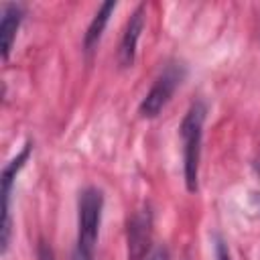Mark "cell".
<instances>
[{
	"label": "cell",
	"instance_id": "obj_4",
	"mask_svg": "<svg viewBox=\"0 0 260 260\" xmlns=\"http://www.w3.org/2000/svg\"><path fill=\"white\" fill-rule=\"evenodd\" d=\"M32 150V144L26 142L22 146V150L10 160L6 162V167L2 169V223H0V244H2V254H6L8 246H10V236H12V219H10V195H12V185L16 175L20 173V169L24 167V162L28 160Z\"/></svg>",
	"mask_w": 260,
	"mask_h": 260
},
{
	"label": "cell",
	"instance_id": "obj_3",
	"mask_svg": "<svg viewBox=\"0 0 260 260\" xmlns=\"http://www.w3.org/2000/svg\"><path fill=\"white\" fill-rule=\"evenodd\" d=\"M185 77V69L183 65H169L152 83V87L148 89V93L142 98L138 112L142 118H154L162 112V108L171 102L175 89L181 85Z\"/></svg>",
	"mask_w": 260,
	"mask_h": 260
},
{
	"label": "cell",
	"instance_id": "obj_12",
	"mask_svg": "<svg viewBox=\"0 0 260 260\" xmlns=\"http://www.w3.org/2000/svg\"><path fill=\"white\" fill-rule=\"evenodd\" d=\"M73 260H93V254L89 252H83L79 248H75V254H73Z\"/></svg>",
	"mask_w": 260,
	"mask_h": 260
},
{
	"label": "cell",
	"instance_id": "obj_10",
	"mask_svg": "<svg viewBox=\"0 0 260 260\" xmlns=\"http://www.w3.org/2000/svg\"><path fill=\"white\" fill-rule=\"evenodd\" d=\"M39 260H55L53 258V250L47 242H41L39 244Z\"/></svg>",
	"mask_w": 260,
	"mask_h": 260
},
{
	"label": "cell",
	"instance_id": "obj_9",
	"mask_svg": "<svg viewBox=\"0 0 260 260\" xmlns=\"http://www.w3.org/2000/svg\"><path fill=\"white\" fill-rule=\"evenodd\" d=\"M215 260H232L228 244L221 238H215Z\"/></svg>",
	"mask_w": 260,
	"mask_h": 260
},
{
	"label": "cell",
	"instance_id": "obj_6",
	"mask_svg": "<svg viewBox=\"0 0 260 260\" xmlns=\"http://www.w3.org/2000/svg\"><path fill=\"white\" fill-rule=\"evenodd\" d=\"M144 20H146V6L140 4L130 14L126 28H124V35H122V41H120V49H118L120 67H132L134 57H136V45H138L142 28H144Z\"/></svg>",
	"mask_w": 260,
	"mask_h": 260
},
{
	"label": "cell",
	"instance_id": "obj_7",
	"mask_svg": "<svg viewBox=\"0 0 260 260\" xmlns=\"http://www.w3.org/2000/svg\"><path fill=\"white\" fill-rule=\"evenodd\" d=\"M24 8L16 2H6L2 4V18H0V39H2V57L8 59L16 30L22 22Z\"/></svg>",
	"mask_w": 260,
	"mask_h": 260
},
{
	"label": "cell",
	"instance_id": "obj_2",
	"mask_svg": "<svg viewBox=\"0 0 260 260\" xmlns=\"http://www.w3.org/2000/svg\"><path fill=\"white\" fill-rule=\"evenodd\" d=\"M102 209H104V195L95 187L83 189L79 197V215H77V248L83 252L93 254L100 221H102Z\"/></svg>",
	"mask_w": 260,
	"mask_h": 260
},
{
	"label": "cell",
	"instance_id": "obj_8",
	"mask_svg": "<svg viewBox=\"0 0 260 260\" xmlns=\"http://www.w3.org/2000/svg\"><path fill=\"white\" fill-rule=\"evenodd\" d=\"M114 10H116V2L108 0V2H104V4L98 8V12L93 14V18H91V22H89V26H87V30H85V37H83V45H85L87 51H91V49L98 45V41L102 39V32H104V28H106V24H108V20H110V14H112Z\"/></svg>",
	"mask_w": 260,
	"mask_h": 260
},
{
	"label": "cell",
	"instance_id": "obj_11",
	"mask_svg": "<svg viewBox=\"0 0 260 260\" xmlns=\"http://www.w3.org/2000/svg\"><path fill=\"white\" fill-rule=\"evenodd\" d=\"M150 260H171V256H169V250L165 248V246H158L152 254H150Z\"/></svg>",
	"mask_w": 260,
	"mask_h": 260
},
{
	"label": "cell",
	"instance_id": "obj_1",
	"mask_svg": "<svg viewBox=\"0 0 260 260\" xmlns=\"http://www.w3.org/2000/svg\"><path fill=\"white\" fill-rule=\"evenodd\" d=\"M205 104L195 102L187 110L181 122V140H183V175L187 191L195 193L199 187V160H201V140H203V122H205Z\"/></svg>",
	"mask_w": 260,
	"mask_h": 260
},
{
	"label": "cell",
	"instance_id": "obj_5",
	"mask_svg": "<svg viewBox=\"0 0 260 260\" xmlns=\"http://www.w3.org/2000/svg\"><path fill=\"white\" fill-rule=\"evenodd\" d=\"M152 240V213L136 211L128 221V260H144Z\"/></svg>",
	"mask_w": 260,
	"mask_h": 260
}]
</instances>
